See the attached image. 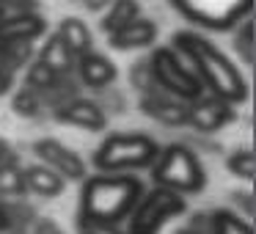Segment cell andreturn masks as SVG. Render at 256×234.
I'll return each instance as SVG.
<instances>
[{
  "mask_svg": "<svg viewBox=\"0 0 256 234\" xmlns=\"http://www.w3.org/2000/svg\"><path fill=\"white\" fill-rule=\"evenodd\" d=\"M39 61L44 64V66H50L56 74H61V72H69V69H72L74 56H72V50L58 39V36H52V39L44 44V50H42Z\"/></svg>",
  "mask_w": 256,
  "mask_h": 234,
  "instance_id": "cell-17",
  "label": "cell"
},
{
  "mask_svg": "<svg viewBox=\"0 0 256 234\" xmlns=\"http://www.w3.org/2000/svg\"><path fill=\"white\" fill-rule=\"evenodd\" d=\"M157 39V25L149 20H132L116 34H110V44L116 50H138V47H149Z\"/></svg>",
  "mask_w": 256,
  "mask_h": 234,
  "instance_id": "cell-11",
  "label": "cell"
},
{
  "mask_svg": "<svg viewBox=\"0 0 256 234\" xmlns=\"http://www.w3.org/2000/svg\"><path fill=\"white\" fill-rule=\"evenodd\" d=\"M83 3H86L88 8H94V12H96V8H102L105 3H110V0H83Z\"/></svg>",
  "mask_w": 256,
  "mask_h": 234,
  "instance_id": "cell-29",
  "label": "cell"
},
{
  "mask_svg": "<svg viewBox=\"0 0 256 234\" xmlns=\"http://www.w3.org/2000/svg\"><path fill=\"white\" fill-rule=\"evenodd\" d=\"M234 116L232 105L218 96L212 100H198L193 108H188V124H193L201 132H212V130H220L223 124H228Z\"/></svg>",
  "mask_w": 256,
  "mask_h": 234,
  "instance_id": "cell-9",
  "label": "cell"
},
{
  "mask_svg": "<svg viewBox=\"0 0 256 234\" xmlns=\"http://www.w3.org/2000/svg\"><path fill=\"white\" fill-rule=\"evenodd\" d=\"M228 171L240 179H254L256 174V162H254V152L250 149H240L228 157Z\"/></svg>",
  "mask_w": 256,
  "mask_h": 234,
  "instance_id": "cell-20",
  "label": "cell"
},
{
  "mask_svg": "<svg viewBox=\"0 0 256 234\" xmlns=\"http://www.w3.org/2000/svg\"><path fill=\"white\" fill-rule=\"evenodd\" d=\"M140 196V182L132 176H94L80 196V215L100 223H116Z\"/></svg>",
  "mask_w": 256,
  "mask_h": 234,
  "instance_id": "cell-2",
  "label": "cell"
},
{
  "mask_svg": "<svg viewBox=\"0 0 256 234\" xmlns=\"http://www.w3.org/2000/svg\"><path fill=\"white\" fill-rule=\"evenodd\" d=\"M0 193L6 196L25 193V179L17 166H0Z\"/></svg>",
  "mask_w": 256,
  "mask_h": 234,
  "instance_id": "cell-21",
  "label": "cell"
},
{
  "mask_svg": "<svg viewBox=\"0 0 256 234\" xmlns=\"http://www.w3.org/2000/svg\"><path fill=\"white\" fill-rule=\"evenodd\" d=\"M22 179H25V190H30V193H36V196H58L64 190V182H61V176H58L56 171H50V168H28V171L22 174Z\"/></svg>",
  "mask_w": 256,
  "mask_h": 234,
  "instance_id": "cell-15",
  "label": "cell"
},
{
  "mask_svg": "<svg viewBox=\"0 0 256 234\" xmlns=\"http://www.w3.org/2000/svg\"><path fill=\"white\" fill-rule=\"evenodd\" d=\"M179 212H184L182 196L166 188H154L135 210L132 220H130V234H157L162 223Z\"/></svg>",
  "mask_w": 256,
  "mask_h": 234,
  "instance_id": "cell-5",
  "label": "cell"
},
{
  "mask_svg": "<svg viewBox=\"0 0 256 234\" xmlns=\"http://www.w3.org/2000/svg\"><path fill=\"white\" fill-rule=\"evenodd\" d=\"M154 182L174 193H198L204 188V168L198 157L184 146H168L154 168Z\"/></svg>",
  "mask_w": 256,
  "mask_h": 234,
  "instance_id": "cell-4",
  "label": "cell"
},
{
  "mask_svg": "<svg viewBox=\"0 0 256 234\" xmlns=\"http://www.w3.org/2000/svg\"><path fill=\"white\" fill-rule=\"evenodd\" d=\"M78 226L83 234H122L113 223H100V220H91V218H83V215H80Z\"/></svg>",
  "mask_w": 256,
  "mask_h": 234,
  "instance_id": "cell-25",
  "label": "cell"
},
{
  "mask_svg": "<svg viewBox=\"0 0 256 234\" xmlns=\"http://www.w3.org/2000/svg\"><path fill=\"white\" fill-rule=\"evenodd\" d=\"M28 80H30V86H42V88H50L52 83L58 80V74L52 72L50 66H44V64H36L34 69H30V74H28Z\"/></svg>",
  "mask_w": 256,
  "mask_h": 234,
  "instance_id": "cell-23",
  "label": "cell"
},
{
  "mask_svg": "<svg viewBox=\"0 0 256 234\" xmlns=\"http://www.w3.org/2000/svg\"><path fill=\"white\" fill-rule=\"evenodd\" d=\"M149 69H152V78H154L166 91H171L174 96H179V100H196V96L201 94L198 78H196L193 72H188L171 50H157L154 56H152Z\"/></svg>",
  "mask_w": 256,
  "mask_h": 234,
  "instance_id": "cell-7",
  "label": "cell"
},
{
  "mask_svg": "<svg viewBox=\"0 0 256 234\" xmlns=\"http://www.w3.org/2000/svg\"><path fill=\"white\" fill-rule=\"evenodd\" d=\"M174 6L206 28H228L250 12L254 0H174Z\"/></svg>",
  "mask_w": 256,
  "mask_h": 234,
  "instance_id": "cell-6",
  "label": "cell"
},
{
  "mask_svg": "<svg viewBox=\"0 0 256 234\" xmlns=\"http://www.w3.org/2000/svg\"><path fill=\"white\" fill-rule=\"evenodd\" d=\"M157 160V144L149 135L138 132H118L105 138L96 149L94 162L102 171H122V168H146Z\"/></svg>",
  "mask_w": 256,
  "mask_h": 234,
  "instance_id": "cell-3",
  "label": "cell"
},
{
  "mask_svg": "<svg viewBox=\"0 0 256 234\" xmlns=\"http://www.w3.org/2000/svg\"><path fill=\"white\" fill-rule=\"evenodd\" d=\"M176 47L193 61L196 78L204 80V86H210L218 100L232 105V102H242L248 96V86H245L242 74L237 72V66L215 44H210L204 36L179 34Z\"/></svg>",
  "mask_w": 256,
  "mask_h": 234,
  "instance_id": "cell-1",
  "label": "cell"
},
{
  "mask_svg": "<svg viewBox=\"0 0 256 234\" xmlns=\"http://www.w3.org/2000/svg\"><path fill=\"white\" fill-rule=\"evenodd\" d=\"M0 166H17V154L8 149L6 140H0Z\"/></svg>",
  "mask_w": 256,
  "mask_h": 234,
  "instance_id": "cell-27",
  "label": "cell"
},
{
  "mask_svg": "<svg viewBox=\"0 0 256 234\" xmlns=\"http://www.w3.org/2000/svg\"><path fill=\"white\" fill-rule=\"evenodd\" d=\"M80 78L91 88H102V86H110L116 80V66L108 58H102V56L88 50L80 56Z\"/></svg>",
  "mask_w": 256,
  "mask_h": 234,
  "instance_id": "cell-14",
  "label": "cell"
},
{
  "mask_svg": "<svg viewBox=\"0 0 256 234\" xmlns=\"http://www.w3.org/2000/svg\"><path fill=\"white\" fill-rule=\"evenodd\" d=\"M42 30H44V20L39 14L17 12L0 20V42H30Z\"/></svg>",
  "mask_w": 256,
  "mask_h": 234,
  "instance_id": "cell-10",
  "label": "cell"
},
{
  "mask_svg": "<svg viewBox=\"0 0 256 234\" xmlns=\"http://www.w3.org/2000/svg\"><path fill=\"white\" fill-rule=\"evenodd\" d=\"M58 118L66 122V124H72V127L91 130V132H96V130L105 127V113L88 100H72L66 108L58 110Z\"/></svg>",
  "mask_w": 256,
  "mask_h": 234,
  "instance_id": "cell-12",
  "label": "cell"
},
{
  "mask_svg": "<svg viewBox=\"0 0 256 234\" xmlns=\"http://www.w3.org/2000/svg\"><path fill=\"white\" fill-rule=\"evenodd\" d=\"M3 228H8V215H6V210L0 206V232H3Z\"/></svg>",
  "mask_w": 256,
  "mask_h": 234,
  "instance_id": "cell-30",
  "label": "cell"
},
{
  "mask_svg": "<svg viewBox=\"0 0 256 234\" xmlns=\"http://www.w3.org/2000/svg\"><path fill=\"white\" fill-rule=\"evenodd\" d=\"M140 110L146 116L157 118L160 124H168V127H182V124H188V108L182 102H171V100H162V96H144Z\"/></svg>",
  "mask_w": 256,
  "mask_h": 234,
  "instance_id": "cell-13",
  "label": "cell"
},
{
  "mask_svg": "<svg viewBox=\"0 0 256 234\" xmlns=\"http://www.w3.org/2000/svg\"><path fill=\"white\" fill-rule=\"evenodd\" d=\"M30 52V42H0V66L3 64H22Z\"/></svg>",
  "mask_w": 256,
  "mask_h": 234,
  "instance_id": "cell-22",
  "label": "cell"
},
{
  "mask_svg": "<svg viewBox=\"0 0 256 234\" xmlns=\"http://www.w3.org/2000/svg\"><path fill=\"white\" fill-rule=\"evenodd\" d=\"M34 152L39 160H44L50 168H56L58 176H66V179H83L86 176V166H83V157H78L69 146L58 144L52 138H44V140H36L34 144Z\"/></svg>",
  "mask_w": 256,
  "mask_h": 234,
  "instance_id": "cell-8",
  "label": "cell"
},
{
  "mask_svg": "<svg viewBox=\"0 0 256 234\" xmlns=\"http://www.w3.org/2000/svg\"><path fill=\"white\" fill-rule=\"evenodd\" d=\"M14 110H17L20 116H34V113L39 110V102H36V96L25 88V91H20V94L14 96Z\"/></svg>",
  "mask_w": 256,
  "mask_h": 234,
  "instance_id": "cell-24",
  "label": "cell"
},
{
  "mask_svg": "<svg viewBox=\"0 0 256 234\" xmlns=\"http://www.w3.org/2000/svg\"><path fill=\"white\" fill-rule=\"evenodd\" d=\"M6 88H8V72L6 66H0V94H6Z\"/></svg>",
  "mask_w": 256,
  "mask_h": 234,
  "instance_id": "cell-28",
  "label": "cell"
},
{
  "mask_svg": "<svg viewBox=\"0 0 256 234\" xmlns=\"http://www.w3.org/2000/svg\"><path fill=\"white\" fill-rule=\"evenodd\" d=\"M212 226H215V234H254V228H250L248 223L240 220L237 215H232V212H226V210L215 212Z\"/></svg>",
  "mask_w": 256,
  "mask_h": 234,
  "instance_id": "cell-19",
  "label": "cell"
},
{
  "mask_svg": "<svg viewBox=\"0 0 256 234\" xmlns=\"http://www.w3.org/2000/svg\"><path fill=\"white\" fill-rule=\"evenodd\" d=\"M58 39L72 50V56H83V52L91 50V34L80 20H64L58 25Z\"/></svg>",
  "mask_w": 256,
  "mask_h": 234,
  "instance_id": "cell-16",
  "label": "cell"
},
{
  "mask_svg": "<svg viewBox=\"0 0 256 234\" xmlns=\"http://www.w3.org/2000/svg\"><path fill=\"white\" fill-rule=\"evenodd\" d=\"M234 44H237V50H242V58L245 61H254V25H245L242 28V34L237 36V42H234Z\"/></svg>",
  "mask_w": 256,
  "mask_h": 234,
  "instance_id": "cell-26",
  "label": "cell"
},
{
  "mask_svg": "<svg viewBox=\"0 0 256 234\" xmlns=\"http://www.w3.org/2000/svg\"><path fill=\"white\" fill-rule=\"evenodd\" d=\"M138 14H140L138 0H116V3L110 6V12L102 17V30H108V34H116V30L124 28L127 22L138 20Z\"/></svg>",
  "mask_w": 256,
  "mask_h": 234,
  "instance_id": "cell-18",
  "label": "cell"
}]
</instances>
